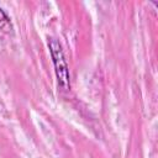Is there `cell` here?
Instances as JSON below:
<instances>
[{
	"label": "cell",
	"mask_w": 158,
	"mask_h": 158,
	"mask_svg": "<svg viewBox=\"0 0 158 158\" xmlns=\"http://www.w3.org/2000/svg\"><path fill=\"white\" fill-rule=\"evenodd\" d=\"M0 30L5 31V32H11V30H12L10 20L7 19V16L5 15V12L1 9H0Z\"/></svg>",
	"instance_id": "2"
},
{
	"label": "cell",
	"mask_w": 158,
	"mask_h": 158,
	"mask_svg": "<svg viewBox=\"0 0 158 158\" xmlns=\"http://www.w3.org/2000/svg\"><path fill=\"white\" fill-rule=\"evenodd\" d=\"M48 44H49V48H51V54H52V58H53L56 74H57V78H58V84L64 90H68L69 89V73H68V67H67L65 59L63 57V52L60 49V46L53 38L49 41Z\"/></svg>",
	"instance_id": "1"
}]
</instances>
